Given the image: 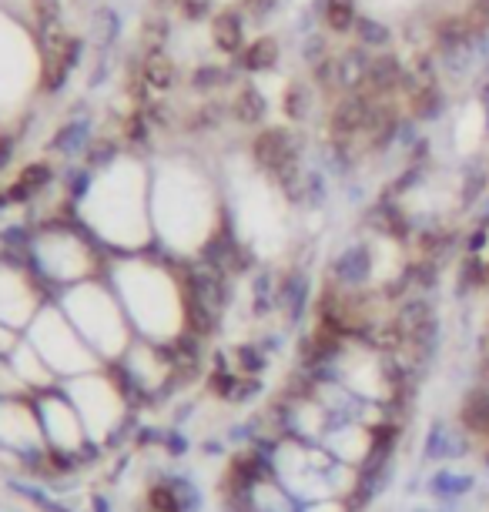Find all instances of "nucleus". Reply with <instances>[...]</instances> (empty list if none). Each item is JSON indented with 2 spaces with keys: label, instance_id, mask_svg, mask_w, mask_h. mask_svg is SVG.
<instances>
[{
  "label": "nucleus",
  "instance_id": "obj_6",
  "mask_svg": "<svg viewBox=\"0 0 489 512\" xmlns=\"http://www.w3.org/2000/svg\"><path fill=\"white\" fill-rule=\"evenodd\" d=\"M356 31H359V37L366 44H382V41H386V27H379V24H372V21H359Z\"/></svg>",
  "mask_w": 489,
  "mask_h": 512
},
{
  "label": "nucleus",
  "instance_id": "obj_4",
  "mask_svg": "<svg viewBox=\"0 0 489 512\" xmlns=\"http://www.w3.org/2000/svg\"><path fill=\"white\" fill-rule=\"evenodd\" d=\"M325 21L332 31H352L359 24V14L352 0H325Z\"/></svg>",
  "mask_w": 489,
  "mask_h": 512
},
{
  "label": "nucleus",
  "instance_id": "obj_5",
  "mask_svg": "<svg viewBox=\"0 0 489 512\" xmlns=\"http://www.w3.org/2000/svg\"><path fill=\"white\" fill-rule=\"evenodd\" d=\"M278 57V47L272 37H265V41H258L252 51H248V67H268Z\"/></svg>",
  "mask_w": 489,
  "mask_h": 512
},
{
  "label": "nucleus",
  "instance_id": "obj_3",
  "mask_svg": "<svg viewBox=\"0 0 489 512\" xmlns=\"http://www.w3.org/2000/svg\"><path fill=\"white\" fill-rule=\"evenodd\" d=\"M476 489V479L473 476H463V472H449V469H439L433 479H429V492L443 502H456L469 496Z\"/></svg>",
  "mask_w": 489,
  "mask_h": 512
},
{
  "label": "nucleus",
  "instance_id": "obj_2",
  "mask_svg": "<svg viewBox=\"0 0 489 512\" xmlns=\"http://www.w3.org/2000/svg\"><path fill=\"white\" fill-rule=\"evenodd\" d=\"M463 449H466V442L459 439V432L449 429L446 422H433V429L426 432V459L446 462V459L463 456Z\"/></svg>",
  "mask_w": 489,
  "mask_h": 512
},
{
  "label": "nucleus",
  "instance_id": "obj_1",
  "mask_svg": "<svg viewBox=\"0 0 489 512\" xmlns=\"http://www.w3.org/2000/svg\"><path fill=\"white\" fill-rule=\"evenodd\" d=\"M332 275L339 278V282H342L345 288L366 285V282H369V275H372V251H369L366 245H349L339 258H335Z\"/></svg>",
  "mask_w": 489,
  "mask_h": 512
}]
</instances>
